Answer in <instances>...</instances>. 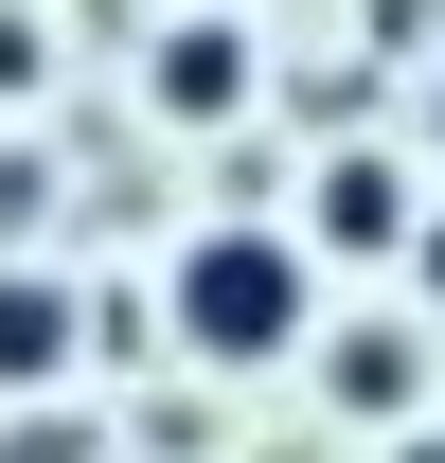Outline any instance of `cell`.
<instances>
[{"instance_id": "6da1fadb", "label": "cell", "mask_w": 445, "mask_h": 463, "mask_svg": "<svg viewBox=\"0 0 445 463\" xmlns=\"http://www.w3.org/2000/svg\"><path fill=\"white\" fill-rule=\"evenodd\" d=\"M161 339L196 356V374H285V356L321 339V250H303V232H268V214L196 232V250L161 268Z\"/></svg>"}, {"instance_id": "7a4b0ae2", "label": "cell", "mask_w": 445, "mask_h": 463, "mask_svg": "<svg viewBox=\"0 0 445 463\" xmlns=\"http://www.w3.org/2000/svg\"><path fill=\"white\" fill-rule=\"evenodd\" d=\"M410 178L374 161V143H321V178H303V250H338V268H410Z\"/></svg>"}, {"instance_id": "3957f363", "label": "cell", "mask_w": 445, "mask_h": 463, "mask_svg": "<svg viewBox=\"0 0 445 463\" xmlns=\"http://www.w3.org/2000/svg\"><path fill=\"white\" fill-rule=\"evenodd\" d=\"M143 108L161 125H250V36L232 18H178L161 54H143Z\"/></svg>"}, {"instance_id": "277c9868", "label": "cell", "mask_w": 445, "mask_h": 463, "mask_svg": "<svg viewBox=\"0 0 445 463\" xmlns=\"http://www.w3.org/2000/svg\"><path fill=\"white\" fill-rule=\"evenodd\" d=\"M71 339H90V303H71V268H18L0 250V392H54Z\"/></svg>"}, {"instance_id": "5b68a950", "label": "cell", "mask_w": 445, "mask_h": 463, "mask_svg": "<svg viewBox=\"0 0 445 463\" xmlns=\"http://www.w3.org/2000/svg\"><path fill=\"white\" fill-rule=\"evenodd\" d=\"M321 374H338V410H356V428H410V410H428V356H410V321H356V339H321Z\"/></svg>"}, {"instance_id": "8992f818", "label": "cell", "mask_w": 445, "mask_h": 463, "mask_svg": "<svg viewBox=\"0 0 445 463\" xmlns=\"http://www.w3.org/2000/svg\"><path fill=\"white\" fill-rule=\"evenodd\" d=\"M0 463H108V446H90L71 410H18V428H0Z\"/></svg>"}, {"instance_id": "52a82bcc", "label": "cell", "mask_w": 445, "mask_h": 463, "mask_svg": "<svg viewBox=\"0 0 445 463\" xmlns=\"http://www.w3.org/2000/svg\"><path fill=\"white\" fill-rule=\"evenodd\" d=\"M36 71H54V54H36V18H0V108H18Z\"/></svg>"}, {"instance_id": "ba28073f", "label": "cell", "mask_w": 445, "mask_h": 463, "mask_svg": "<svg viewBox=\"0 0 445 463\" xmlns=\"http://www.w3.org/2000/svg\"><path fill=\"white\" fill-rule=\"evenodd\" d=\"M410 303H428V321H445V214L410 232Z\"/></svg>"}, {"instance_id": "9c48e42d", "label": "cell", "mask_w": 445, "mask_h": 463, "mask_svg": "<svg viewBox=\"0 0 445 463\" xmlns=\"http://www.w3.org/2000/svg\"><path fill=\"white\" fill-rule=\"evenodd\" d=\"M392 463H445V428H410V446H392Z\"/></svg>"}, {"instance_id": "30bf717a", "label": "cell", "mask_w": 445, "mask_h": 463, "mask_svg": "<svg viewBox=\"0 0 445 463\" xmlns=\"http://www.w3.org/2000/svg\"><path fill=\"white\" fill-rule=\"evenodd\" d=\"M428 143H445V71H428Z\"/></svg>"}, {"instance_id": "8fae6325", "label": "cell", "mask_w": 445, "mask_h": 463, "mask_svg": "<svg viewBox=\"0 0 445 463\" xmlns=\"http://www.w3.org/2000/svg\"><path fill=\"white\" fill-rule=\"evenodd\" d=\"M178 18H232V0H178Z\"/></svg>"}]
</instances>
